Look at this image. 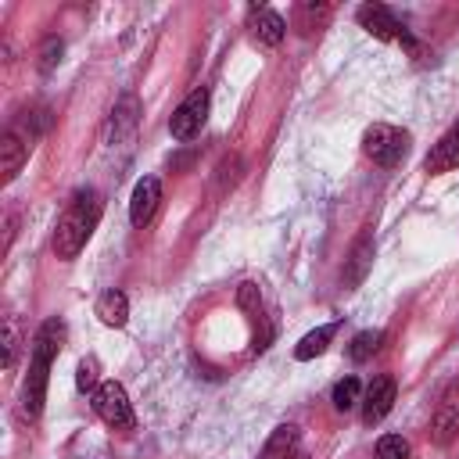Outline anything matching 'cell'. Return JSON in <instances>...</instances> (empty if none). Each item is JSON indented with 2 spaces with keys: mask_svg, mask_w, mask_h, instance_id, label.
Returning a JSON list of instances; mask_svg holds the SVG:
<instances>
[{
  "mask_svg": "<svg viewBox=\"0 0 459 459\" xmlns=\"http://www.w3.org/2000/svg\"><path fill=\"white\" fill-rule=\"evenodd\" d=\"M290 459H308V455H305V452H294V455H290Z\"/></svg>",
  "mask_w": 459,
  "mask_h": 459,
  "instance_id": "26",
  "label": "cell"
},
{
  "mask_svg": "<svg viewBox=\"0 0 459 459\" xmlns=\"http://www.w3.org/2000/svg\"><path fill=\"white\" fill-rule=\"evenodd\" d=\"M355 18H359V25H362L369 36H377V39H402V43H412V36L398 25V18L391 14V7H384V4H362V7L355 11Z\"/></svg>",
  "mask_w": 459,
  "mask_h": 459,
  "instance_id": "5",
  "label": "cell"
},
{
  "mask_svg": "<svg viewBox=\"0 0 459 459\" xmlns=\"http://www.w3.org/2000/svg\"><path fill=\"white\" fill-rule=\"evenodd\" d=\"M423 169L430 172V176H441V172H452V169H459V118L441 133V140L427 151V158H423Z\"/></svg>",
  "mask_w": 459,
  "mask_h": 459,
  "instance_id": "7",
  "label": "cell"
},
{
  "mask_svg": "<svg viewBox=\"0 0 459 459\" xmlns=\"http://www.w3.org/2000/svg\"><path fill=\"white\" fill-rule=\"evenodd\" d=\"M373 251H377L373 233H369V230L359 233V240L351 244V255H348V262H344V287H359V283L366 280V273H369V265H373Z\"/></svg>",
  "mask_w": 459,
  "mask_h": 459,
  "instance_id": "12",
  "label": "cell"
},
{
  "mask_svg": "<svg viewBox=\"0 0 459 459\" xmlns=\"http://www.w3.org/2000/svg\"><path fill=\"white\" fill-rule=\"evenodd\" d=\"M158 201H161V183L158 176H143L136 179L133 186V197H129V222L133 226H147L158 212Z\"/></svg>",
  "mask_w": 459,
  "mask_h": 459,
  "instance_id": "8",
  "label": "cell"
},
{
  "mask_svg": "<svg viewBox=\"0 0 459 459\" xmlns=\"http://www.w3.org/2000/svg\"><path fill=\"white\" fill-rule=\"evenodd\" d=\"M208 104H212L208 90L197 86V90L172 111V118H169V133H172L176 140H194V136L204 129V122H208Z\"/></svg>",
  "mask_w": 459,
  "mask_h": 459,
  "instance_id": "4",
  "label": "cell"
},
{
  "mask_svg": "<svg viewBox=\"0 0 459 459\" xmlns=\"http://www.w3.org/2000/svg\"><path fill=\"white\" fill-rule=\"evenodd\" d=\"M25 154H29V147H25V140L18 136V133H4L0 136V179L4 183H11L18 172H22V165H25Z\"/></svg>",
  "mask_w": 459,
  "mask_h": 459,
  "instance_id": "14",
  "label": "cell"
},
{
  "mask_svg": "<svg viewBox=\"0 0 459 459\" xmlns=\"http://www.w3.org/2000/svg\"><path fill=\"white\" fill-rule=\"evenodd\" d=\"M337 326L341 323H323V326H316V330H308L298 344H294V359H301V362H308V359H316V355H323L326 348H330V341H333V333H337Z\"/></svg>",
  "mask_w": 459,
  "mask_h": 459,
  "instance_id": "16",
  "label": "cell"
},
{
  "mask_svg": "<svg viewBox=\"0 0 459 459\" xmlns=\"http://www.w3.org/2000/svg\"><path fill=\"white\" fill-rule=\"evenodd\" d=\"M430 434H434V441H437V445H448V441L459 434V391H452V394L437 405Z\"/></svg>",
  "mask_w": 459,
  "mask_h": 459,
  "instance_id": "13",
  "label": "cell"
},
{
  "mask_svg": "<svg viewBox=\"0 0 459 459\" xmlns=\"http://www.w3.org/2000/svg\"><path fill=\"white\" fill-rule=\"evenodd\" d=\"M380 330H362V333H355L351 337V348H348V355L355 359V362H366V359H373V351L380 348Z\"/></svg>",
  "mask_w": 459,
  "mask_h": 459,
  "instance_id": "20",
  "label": "cell"
},
{
  "mask_svg": "<svg viewBox=\"0 0 459 459\" xmlns=\"http://www.w3.org/2000/svg\"><path fill=\"white\" fill-rule=\"evenodd\" d=\"M247 29L262 47H280L287 36V22L273 7H247Z\"/></svg>",
  "mask_w": 459,
  "mask_h": 459,
  "instance_id": "9",
  "label": "cell"
},
{
  "mask_svg": "<svg viewBox=\"0 0 459 459\" xmlns=\"http://www.w3.org/2000/svg\"><path fill=\"white\" fill-rule=\"evenodd\" d=\"M97 373H100L97 359H82L79 369H75V387H79V391H97V387H100V384H97Z\"/></svg>",
  "mask_w": 459,
  "mask_h": 459,
  "instance_id": "24",
  "label": "cell"
},
{
  "mask_svg": "<svg viewBox=\"0 0 459 459\" xmlns=\"http://www.w3.org/2000/svg\"><path fill=\"white\" fill-rule=\"evenodd\" d=\"M362 151H366V158H373L377 165L394 169V165H402V158L409 154V133L398 129V126H387V122H373V126L362 133Z\"/></svg>",
  "mask_w": 459,
  "mask_h": 459,
  "instance_id": "2",
  "label": "cell"
},
{
  "mask_svg": "<svg viewBox=\"0 0 459 459\" xmlns=\"http://www.w3.org/2000/svg\"><path fill=\"white\" fill-rule=\"evenodd\" d=\"M294 452H298V427L294 423H280L269 434V441H265V448H262L258 459H290Z\"/></svg>",
  "mask_w": 459,
  "mask_h": 459,
  "instance_id": "17",
  "label": "cell"
},
{
  "mask_svg": "<svg viewBox=\"0 0 459 459\" xmlns=\"http://www.w3.org/2000/svg\"><path fill=\"white\" fill-rule=\"evenodd\" d=\"M326 14H330L326 4H298V11H294L298 32H312V29H319V22H323Z\"/></svg>",
  "mask_w": 459,
  "mask_h": 459,
  "instance_id": "21",
  "label": "cell"
},
{
  "mask_svg": "<svg viewBox=\"0 0 459 459\" xmlns=\"http://www.w3.org/2000/svg\"><path fill=\"white\" fill-rule=\"evenodd\" d=\"M65 337H68L65 319H57V316L43 319V323H39V330H36V337H32V359H39V362H47V366H50V362L61 355Z\"/></svg>",
  "mask_w": 459,
  "mask_h": 459,
  "instance_id": "10",
  "label": "cell"
},
{
  "mask_svg": "<svg viewBox=\"0 0 459 459\" xmlns=\"http://www.w3.org/2000/svg\"><path fill=\"white\" fill-rule=\"evenodd\" d=\"M359 402H362V384H359V377H344V380L333 384V409H337V412H348V409H355Z\"/></svg>",
  "mask_w": 459,
  "mask_h": 459,
  "instance_id": "19",
  "label": "cell"
},
{
  "mask_svg": "<svg viewBox=\"0 0 459 459\" xmlns=\"http://www.w3.org/2000/svg\"><path fill=\"white\" fill-rule=\"evenodd\" d=\"M377 459H409V441L402 434H384L377 441Z\"/></svg>",
  "mask_w": 459,
  "mask_h": 459,
  "instance_id": "22",
  "label": "cell"
},
{
  "mask_svg": "<svg viewBox=\"0 0 459 459\" xmlns=\"http://www.w3.org/2000/svg\"><path fill=\"white\" fill-rule=\"evenodd\" d=\"M47 380H50V366L39 362V359H29V373H25V387H22V409H25V416H39L43 412Z\"/></svg>",
  "mask_w": 459,
  "mask_h": 459,
  "instance_id": "11",
  "label": "cell"
},
{
  "mask_svg": "<svg viewBox=\"0 0 459 459\" xmlns=\"http://www.w3.org/2000/svg\"><path fill=\"white\" fill-rule=\"evenodd\" d=\"M237 305L247 312V319H251V323H258L265 333H273V326H269V323H265V316H262V290H258V283H251V280H247V283H240V287H237Z\"/></svg>",
  "mask_w": 459,
  "mask_h": 459,
  "instance_id": "18",
  "label": "cell"
},
{
  "mask_svg": "<svg viewBox=\"0 0 459 459\" xmlns=\"http://www.w3.org/2000/svg\"><path fill=\"white\" fill-rule=\"evenodd\" d=\"M18 319L7 316L4 319V369H14V359H18Z\"/></svg>",
  "mask_w": 459,
  "mask_h": 459,
  "instance_id": "23",
  "label": "cell"
},
{
  "mask_svg": "<svg viewBox=\"0 0 459 459\" xmlns=\"http://www.w3.org/2000/svg\"><path fill=\"white\" fill-rule=\"evenodd\" d=\"M97 219H100V197H97V190H79L68 201V208L61 212L57 226H54V251H57V258L72 262L86 247Z\"/></svg>",
  "mask_w": 459,
  "mask_h": 459,
  "instance_id": "1",
  "label": "cell"
},
{
  "mask_svg": "<svg viewBox=\"0 0 459 459\" xmlns=\"http://www.w3.org/2000/svg\"><path fill=\"white\" fill-rule=\"evenodd\" d=\"M93 412L111 427V430H133L136 416L129 405V394L118 380H100V387L93 391Z\"/></svg>",
  "mask_w": 459,
  "mask_h": 459,
  "instance_id": "3",
  "label": "cell"
},
{
  "mask_svg": "<svg viewBox=\"0 0 459 459\" xmlns=\"http://www.w3.org/2000/svg\"><path fill=\"white\" fill-rule=\"evenodd\" d=\"M97 316H100L104 326H126V319H129V298L118 287H108L97 298Z\"/></svg>",
  "mask_w": 459,
  "mask_h": 459,
  "instance_id": "15",
  "label": "cell"
},
{
  "mask_svg": "<svg viewBox=\"0 0 459 459\" xmlns=\"http://www.w3.org/2000/svg\"><path fill=\"white\" fill-rule=\"evenodd\" d=\"M394 377H373L369 380V387L362 391V423L366 427H373V423H380L387 412H391V405H394Z\"/></svg>",
  "mask_w": 459,
  "mask_h": 459,
  "instance_id": "6",
  "label": "cell"
},
{
  "mask_svg": "<svg viewBox=\"0 0 459 459\" xmlns=\"http://www.w3.org/2000/svg\"><path fill=\"white\" fill-rule=\"evenodd\" d=\"M57 61H61V39H47V47L39 50V68L50 72Z\"/></svg>",
  "mask_w": 459,
  "mask_h": 459,
  "instance_id": "25",
  "label": "cell"
}]
</instances>
